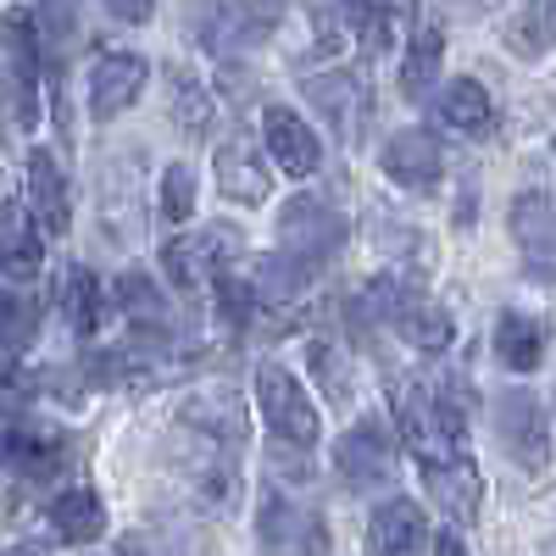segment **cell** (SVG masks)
<instances>
[{
    "label": "cell",
    "instance_id": "6da1fadb",
    "mask_svg": "<svg viewBox=\"0 0 556 556\" xmlns=\"http://www.w3.org/2000/svg\"><path fill=\"white\" fill-rule=\"evenodd\" d=\"M390 412H395V429L406 440V451L424 462H451V456H468V429H462V412L451 406V395L429 379H395L390 384Z\"/></svg>",
    "mask_w": 556,
    "mask_h": 556
},
{
    "label": "cell",
    "instance_id": "7a4b0ae2",
    "mask_svg": "<svg viewBox=\"0 0 556 556\" xmlns=\"http://www.w3.org/2000/svg\"><path fill=\"white\" fill-rule=\"evenodd\" d=\"M362 306L374 312L379 323H390V329L401 340H412L417 351H451L456 340V323L440 301H429L417 285H406V278H374L362 295Z\"/></svg>",
    "mask_w": 556,
    "mask_h": 556
},
{
    "label": "cell",
    "instance_id": "3957f363",
    "mask_svg": "<svg viewBox=\"0 0 556 556\" xmlns=\"http://www.w3.org/2000/svg\"><path fill=\"white\" fill-rule=\"evenodd\" d=\"M251 390H256V412H262V424H267V434H273L278 445H301V451H312V445H317L323 417H317V406H312L306 384L290 374V367L262 362V367H256V379H251Z\"/></svg>",
    "mask_w": 556,
    "mask_h": 556
},
{
    "label": "cell",
    "instance_id": "277c9868",
    "mask_svg": "<svg viewBox=\"0 0 556 556\" xmlns=\"http://www.w3.org/2000/svg\"><path fill=\"white\" fill-rule=\"evenodd\" d=\"M301 96L334 128L340 146H362L367 117H374V89H367V78L356 67H329V73H312V78L301 73Z\"/></svg>",
    "mask_w": 556,
    "mask_h": 556
},
{
    "label": "cell",
    "instance_id": "5b68a950",
    "mask_svg": "<svg viewBox=\"0 0 556 556\" xmlns=\"http://www.w3.org/2000/svg\"><path fill=\"white\" fill-rule=\"evenodd\" d=\"M245 235L240 228H228V223H212L201 228V235H178L162 245V273L173 278V290H206L223 278V267L240 256Z\"/></svg>",
    "mask_w": 556,
    "mask_h": 556
},
{
    "label": "cell",
    "instance_id": "8992f818",
    "mask_svg": "<svg viewBox=\"0 0 556 556\" xmlns=\"http://www.w3.org/2000/svg\"><path fill=\"white\" fill-rule=\"evenodd\" d=\"M495 440L501 451L518 462L523 473H545L551 468V417H545V401L534 390H506L495 401Z\"/></svg>",
    "mask_w": 556,
    "mask_h": 556
},
{
    "label": "cell",
    "instance_id": "52a82bcc",
    "mask_svg": "<svg viewBox=\"0 0 556 556\" xmlns=\"http://www.w3.org/2000/svg\"><path fill=\"white\" fill-rule=\"evenodd\" d=\"M401 429H390L384 417H356V424L334 440V468L351 490H374L395 473V451H401Z\"/></svg>",
    "mask_w": 556,
    "mask_h": 556
},
{
    "label": "cell",
    "instance_id": "ba28073f",
    "mask_svg": "<svg viewBox=\"0 0 556 556\" xmlns=\"http://www.w3.org/2000/svg\"><path fill=\"white\" fill-rule=\"evenodd\" d=\"M345 235H351L345 217L317 195H295V201H285V212H278V251H295L306 262H329L345 245Z\"/></svg>",
    "mask_w": 556,
    "mask_h": 556
},
{
    "label": "cell",
    "instance_id": "9c48e42d",
    "mask_svg": "<svg viewBox=\"0 0 556 556\" xmlns=\"http://www.w3.org/2000/svg\"><path fill=\"white\" fill-rule=\"evenodd\" d=\"M190 34L212 56H240L267 34V17L256 7H245V0H195L190 7Z\"/></svg>",
    "mask_w": 556,
    "mask_h": 556
},
{
    "label": "cell",
    "instance_id": "30bf717a",
    "mask_svg": "<svg viewBox=\"0 0 556 556\" xmlns=\"http://www.w3.org/2000/svg\"><path fill=\"white\" fill-rule=\"evenodd\" d=\"M256 540H262V551H273V556H323V551H329V534H323L317 513H306V506L285 501L278 490L262 495Z\"/></svg>",
    "mask_w": 556,
    "mask_h": 556
},
{
    "label": "cell",
    "instance_id": "8fae6325",
    "mask_svg": "<svg viewBox=\"0 0 556 556\" xmlns=\"http://www.w3.org/2000/svg\"><path fill=\"white\" fill-rule=\"evenodd\" d=\"M146 78H151V62L139 51H106L89 67V117L96 123L123 117L139 96H146Z\"/></svg>",
    "mask_w": 556,
    "mask_h": 556
},
{
    "label": "cell",
    "instance_id": "7c38bea8",
    "mask_svg": "<svg viewBox=\"0 0 556 556\" xmlns=\"http://www.w3.org/2000/svg\"><path fill=\"white\" fill-rule=\"evenodd\" d=\"M367 556H434L429 513H424L412 495L379 501L374 523H367Z\"/></svg>",
    "mask_w": 556,
    "mask_h": 556
},
{
    "label": "cell",
    "instance_id": "4fadbf2b",
    "mask_svg": "<svg viewBox=\"0 0 556 556\" xmlns=\"http://www.w3.org/2000/svg\"><path fill=\"white\" fill-rule=\"evenodd\" d=\"M379 167H384L390 184H401V190L429 195V190H440V178H445V146L429 128H406V134H395L384 146Z\"/></svg>",
    "mask_w": 556,
    "mask_h": 556
},
{
    "label": "cell",
    "instance_id": "5bb4252c",
    "mask_svg": "<svg viewBox=\"0 0 556 556\" xmlns=\"http://www.w3.org/2000/svg\"><path fill=\"white\" fill-rule=\"evenodd\" d=\"M262 146H267V162H278L290 178H312L323 173V139L317 128L290 112V106H267L262 112Z\"/></svg>",
    "mask_w": 556,
    "mask_h": 556
},
{
    "label": "cell",
    "instance_id": "9a60e30c",
    "mask_svg": "<svg viewBox=\"0 0 556 556\" xmlns=\"http://www.w3.org/2000/svg\"><path fill=\"white\" fill-rule=\"evenodd\" d=\"M506 228H513V240L523 251V267L534 278H556V195L545 190H523L513 201V217H506Z\"/></svg>",
    "mask_w": 556,
    "mask_h": 556
},
{
    "label": "cell",
    "instance_id": "2e32d148",
    "mask_svg": "<svg viewBox=\"0 0 556 556\" xmlns=\"http://www.w3.org/2000/svg\"><path fill=\"white\" fill-rule=\"evenodd\" d=\"M424 490L440 506V518H451L456 529L479 523V513H484V473L473 468V456L429 462V468H424Z\"/></svg>",
    "mask_w": 556,
    "mask_h": 556
},
{
    "label": "cell",
    "instance_id": "e0dca14e",
    "mask_svg": "<svg viewBox=\"0 0 556 556\" xmlns=\"http://www.w3.org/2000/svg\"><path fill=\"white\" fill-rule=\"evenodd\" d=\"M317 28L323 45H362V51H384L390 45V17L379 0H317Z\"/></svg>",
    "mask_w": 556,
    "mask_h": 556
},
{
    "label": "cell",
    "instance_id": "ac0fdd59",
    "mask_svg": "<svg viewBox=\"0 0 556 556\" xmlns=\"http://www.w3.org/2000/svg\"><path fill=\"white\" fill-rule=\"evenodd\" d=\"M217 195H228L235 206H262L273 195V173L251 134H235L217 146Z\"/></svg>",
    "mask_w": 556,
    "mask_h": 556
},
{
    "label": "cell",
    "instance_id": "d6986e66",
    "mask_svg": "<svg viewBox=\"0 0 556 556\" xmlns=\"http://www.w3.org/2000/svg\"><path fill=\"white\" fill-rule=\"evenodd\" d=\"M7 462H12V473L45 484V479H56L67 462H73V445L51 424H12L7 429Z\"/></svg>",
    "mask_w": 556,
    "mask_h": 556
},
{
    "label": "cell",
    "instance_id": "ffe728a7",
    "mask_svg": "<svg viewBox=\"0 0 556 556\" xmlns=\"http://www.w3.org/2000/svg\"><path fill=\"white\" fill-rule=\"evenodd\" d=\"M28 212L39 217L45 235H67L73 228V190H67V173L56 167L51 151H34L28 156Z\"/></svg>",
    "mask_w": 556,
    "mask_h": 556
},
{
    "label": "cell",
    "instance_id": "44dd1931",
    "mask_svg": "<svg viewBox=\"0 0 556 556\" xmlns=\"http://www.w3.org/2000/svg\"><path fill=\"white\" fill-rule=\"evenodd\" d=\"M434 123L451 128V134H468V139L490 134L495 128V106L484 96V84L479 78H451L440 96H434Z\"/></svg>",
    "mask_w": 556,
    "mask_h": 556
},
{
    "label": "cell",
    "instance_id": "7402d4cb",
    "mask_svg": "<svg viewBox=\"0 0 556 556\" xmlns=\"http://www.w3.org/2000/svg\"><path fill=\"white\" fill-rule=\"evenodd\" d=\"M545 345H551V329L545 317H529V312H506L495 323V356L506 374H534L545 362Z\"/></svg>",
    "mask_w": 556,
    "mask_h": 556
},
{
    "label": "cell",
    "instance_id": "603a6c76",
    "mask_svg": "<svg viewBox=\"0 0 556 556\" xmlns=\"http://www.w3.org/2000/svg\"><path fill=\"white\" fill-rule=\"evenodd\" d=\"M51 529L62 545H96L106 534V501L89 490V484H73L51 501Z\"/></svg>",
    "mask_w": 556,
    "mask_h": 556
},
{
    "label": "cell",
    "instance_id": "cb8c5ba5",
    "mask_svg": "<svg viewBox=\"0 0 556 556\" xmlns=\"http://www.w3.org/2000/svg\"><path fill=\"white\" fill-rule=\"evenodd\" d=\"M306 374L323 384V395H329L334 406H351L356 401V362H351V351L340 340L312 334L306 340Z\"/></svg>",
    "mask_w": 556,
    "mask_h": 556
},
{
    "label": "cell",
    "instance_id": "d4e9b609",
    "mask_svg": "<svg viewBox=\"0 0 556 556\" xmlns=\"http://www.w3.org/2000/svg\"><path fill=\"white\" fill-rule=\"evenodd\" d=\"M440 62H445V34L440 28H412V45L401 56V96L424 101L429 89L440 84Z\"/></svg>",
    "mask_w": 556,
    "mask_h": 556
},
{
    "label": "cell",
    "instance_id": "484cf974",
    "mask_svg": "<svg viewBox=\"0 0 556 556\" xmlns=\"http://www.w3.org/2000/svg\"><path fill=\"white\" fill-rule=\"evenodd\" d=\"M62 312H67V329L78 340H96L101 323H106V295H101V278L89 267H73L62 278Z\"/></svg>",
    "mask_w": 556,
    "mask_h": 556
},
{
    "label": "cell",
    "instance_id": "4316f807",
    "mask_svg": "<svg viewBox=\"0 0 556 556\" xmlns=\"http://www.w3.org/2000/svg\"><path fill=\"white\" fill-rule=\"evenodd\" d=\"M317 267H323V262H306V256H295V251H273V256H262L256 290H262V301H267V306H290L295 295H306V290H312Z\"/></svg>",
    "mask_w": 556,
    "mask_h": 556
},
{
    "label": "cell",
    "instance_id": "83f0119b",
    "mask_svg": "<svg viewBox=\"0 0 556 556\" xmlns=\"http://www.w3.org/2000/svg\"><path fill=\"white\" fill-rule=\"evenodd\" d=\"M506 45H513L518 56H545L556 45V0H518L513 23H506Z\"/></svg>",
    "mask_w": 556,
    "mask_h": 556
},
{
    "label": "cell",
    "instance_id": "f1b7e54d",
    "mask_svg": "<svg viewBox=\"0 0 556 556\" xmlns=\"http://www.w3.org/2000/svg\"><path fill=\"white\" fill-rule=\"evenodd\" d=\"M167 101H173V117H178V128L190 134V139H201L206 128H212V96H206V84L195 78V73H184V67H173L167 73Z\"/></svg>",
    "mask_w": 556,
    "mask_h": 556
},
{
    "label": "cell",
    "instance_id": "f546056e",
    "mask_svg": "<svg viewBox=\"0 0 556 556\" xmlns=\"http://www.w3.org/2000/svg\"><path fill=\"white\" fill-rule=\"evenodd\" d=\"M212 306H217V323H223V329H235V334H245V329H256V323H262V290L256 285H245V278H217V285H212Z\"/></svg>",
    "mask_w": 556,
    "mask_h": 556
},
{
    "label": "cell",
    "instance_id": "4dcf8cb0",
    "mask_svg": "<svg viewBox=\"0 0 556 556\" xmlns=\"http://www.w3.org/2000/svg\"><path fill=\"white\" fill-rule=\"evenodd\" d=\"M117 306L128 312V323H146V329H167V323H173L167 295L151 285L146 273H123L117 278Z\"/></svg>",
    "mask_w": 556,
    "mask_h": 556
},
{
    "label": "cell",
    "instance_id": "1f68e13d",
    "mask_svg": "<svg viewBox=\"0 0 556 556\" xmlns=\"http://www.w3.org/2000/svg\"><path fill=\"white\" fill-rule=\"evenodd\" d=\"M39 217L23 201H7V267L12 278H23L28 267H39Z\"/></svg>",
    "mask_w": 556,
    "mask_h": 556
},
{
    "label": "cell",
    "instance_id": "d6a6232c",
    "mask_svg": "<svg viewBox=\"0 0 556 556\" xmlns=\"http://www.w3.org/2000/svg\"><path fill=\"white\" fill-rule=\"evenodd\" d=\"M156 212L167 217V223H184L195 212V173L184 167V162H173L167 173H162V184H156Z\"/></svg>",
    "mask_w": 556,
    "mask_h": 556
},
{
    "label": "cell",
    "instance_id": "836d02e7",
    "mask_svg": "<svg viewBox=\"0 0 556 556\" xmlns=\"http://www.w3.org/2000/svg\"><path fill=\"white\" fill-rule=\"evenodd\" d=\"M106 12H112L117 23H151L156 0H106Z\"/></svg>",
    "mask_w": 556,
    "mask_h": 556
},
{
    "label": "cell",
    "instance_id": "e575fe53",
    "mask_svg": "<svg viewBox=\"0 0 556 556\" xmlns=\"http://www.w3.org/2000/svg\"><path fill=\"white\" fill-rule=\"evenodd\" d=\"M379 7H384V17H390L395 28H412V23H417V0H379Z\"/></svg>",
    "mask_w": 556,
    "mask_h": 556
},
{
    "label": "cell",
    "instance_id": "d590c367",
    "mask_svg": "<svg viewBox=\"0 0 556 556\" xmlns=\"http://www.w3.org/2000/svg\"><path fill=\"white\" fill-rule=\"evenodd\" d=\"M434 556H468V545H462V534H456V529H440V540H434Z\"/></svg>",
    "mask_w": 556,
    "mask_h": 556
},
{
    "label": "cell",
    "instance_id": "8d00e7d4",
    "mask_svg": "<svg viewBox=\"0 0 556 556\" xmlns=\"http://www.w3.org/2000/svg\"><path fill=\"white\" fill-rule=\"evenodd\" d=\"M551 156H556V134H551Z\"/></svg>",
    "mask_w": 556,
    "mask_h": 556
}]
</instances>
